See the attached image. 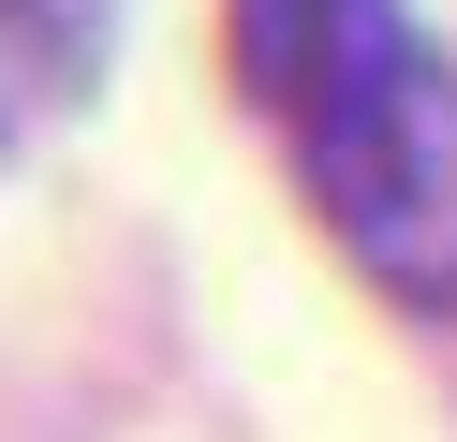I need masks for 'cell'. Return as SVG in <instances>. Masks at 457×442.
<instances>
[{
    "instance_id": "obj_1",
    "label": "cell",
    "mask_w": 457,
    "mask_h": 442,
    "mask_svg": "<svg viewBox=\"0 0 457 442\" xmlns=\"http://www.w3.org/2000/svg\"><path fill=\"white\" fill-rule=\"evenodd\" d=\"M237 59L354 265L413 310H457V59L398 0H237Z\"/></svg>"
},
{
    "instance_id": "obj_2",
    "label": "cell",
    "mask_w": 457,
    "mask_h": 442,
    "mask_svg": "<svg viewBox=\"0 0 457 442\" xmlns=\"http://www.w3.org/2000/svg\"><path fill=\"white\" fill-rule=\"evenodd\" d=\"M104 29H119V0H0V45L30 59L45 88H89L104 74Z\"/></svg>"
}]
</instances>
